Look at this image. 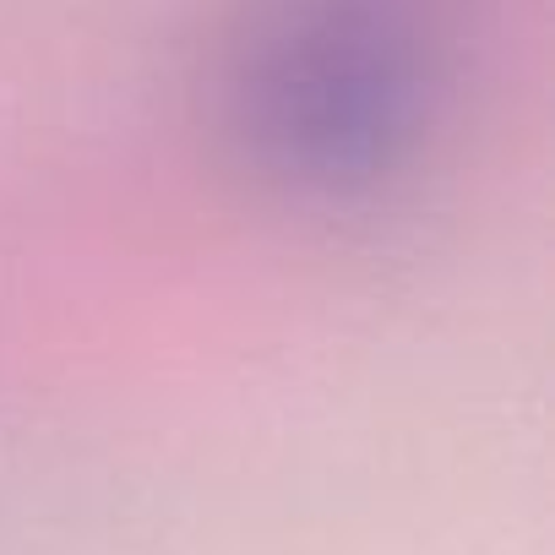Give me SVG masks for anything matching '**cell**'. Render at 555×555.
<instances>
[{
    "mask_svg": "<svg viewBox=\"0 0 555 555\" xmlns=\"http://www.w3.org/2000/svg\"><path fill=\"white\" fill-rule=\"evenodd\" d=\"M474 0H223L212 126L245 180L306 212H360L441 137Z\"/></svg>",
    "mask_w": 555,
    "mask_h": 555,
    "instance_id": "cell-1",
    "label": "cell"
}]
</instances>
